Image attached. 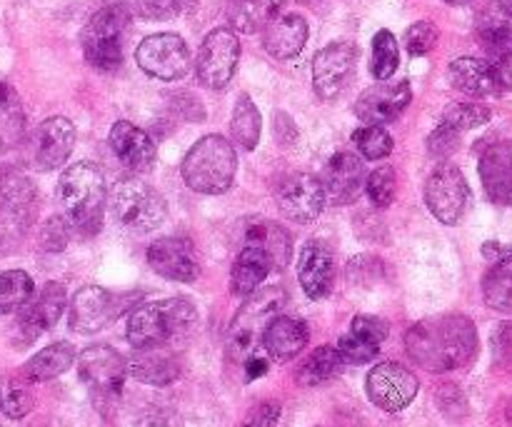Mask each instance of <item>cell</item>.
Listing matches in <instances>:
<instances>
[{"instance_id":"obj_54","label":"cell","mask_w":512,"mask_h":427,"mask_svg":"<svg viewBox=\"0 0 512 427\" xmlns=\"http://www.w3.org/2000/svg\"><path fill=\"white\" fill-rule=\"evenodd\" d=\"M445 3H450V5H463V3H468V0H445Z\"/></svg>"},{"instance_id":"obj_9","label":"cell","mask_w":512,"mask_h":427,"mask_svg":"<svg viewBox=\"0 0 512 427\" xmlns=\"http://www.w3.org/2000/svg\"><path fill=\"white\" fill-rule=\"evenodd\" d=\"M78 375L90 393L98 398L113 400L123 393L125 375H128V363L118 350L110 345H90L78 355Z\"/></svg>"},{"instance_id":"obj_23","label":"cell","mask_w":512,"mask_h":427,"mask_svg":"<svg viewBox=\"0 0 512 427\" xmlns=\"http://www.w3.org/2000/svg\"><path fill=\"white\" fill-rule=\"evenodd\" d=\"M65 310V288L60 283H48L38 293V298H30L20 308L18 330L25 335V340L38 338L40 333L53 328Z\"/></svg>"},{"instance_id":"obj_8","label":"cell","mask_w":512,"mask_h":427,"mask_svg":"<svg viewBox=\"0 0 512 427\" xmlns=\"http://www.w3.org/2000/svg\"><path fill=\"white\" fill-rule=\"evenodd\" d=\"M425 203L443 225L460 223L470 205V188L465 175L450 163L438 165L425 183Z\"/></svg>"},{"instance_id":"obj_49","label":"cell","mask_w":512,"mask_h":427,"mask_svg":"<svg viewBox=\"0 0 512 427\" xmlns=\"http://www.w3.org/2000/svg\"><path fill=\"white\" fill-rule=\"evenodd\" d=\"M280 418V405L278 403H263L245 418L243 427H275Z\"/></svg>"},{"instance_id":"obj_50","label":"cell","mask_w":512,"mask_h":427,"mask_svg":"<svg viewBox=\"0 0 512 427\" xmlns=\"http://www.w3.org/2000/svg\"><path fill=\"white\" fill-rule=\"evenodd\" d=\"M493 348L500 363L512 365V323H505L503 328L498 330V335H495L493 340Z\"/></svg>"},{"instance_id":"obj_45","label":"cell","mask_w":512,"mask_h":427,"mask_svg":"<svg viewBox=\"0 0 512 427\" xmlns=\"http://www.w3.org/2000/svg\"><path fill=\"white\" fill-rule=\"evenodd\" d=\"M435 43H438V28L428 20L410 25L408 33H405V48L410 55H428L435 48Z\"/></svg>"},{"instance_id":"obj_4","label":"cell","mask_w":512,"mask_h":427,"mask_svg":"<svg viewBox=\"0 0 512 427\" xmlns=\"http://www.w3.org/2000/svg\"><path fill=\"white\" fill-rule=\"evenodd\" d=\"M238 170L235 148L223 135H205L183 160V180L190 190L203 195L228 193Z\"/></svg>"},{"instance_id":"obj_46","label":"cell","mask_w":512,"mask_h":427,"mask_svg":"<svg viewBox=\"0 0 512 427\" xmlns=\"http://www.w3.org/2000/svg\"><path fill=\"white\" fill-rule=\"evenodd\" d=\"M68 240H70V228L68 223H65V218H50L48 223H45L43 233H40V245H43L45 250H50V253L63 250L65 245H68Z\"/></svg>"},{"instance_id":"obj_48","label":"cell","mask_w":512,"mask_h":427,"mask_svg":"<svg viewBox=\"0 0 512 427\" xmlns=\"http://www.w3.org/2000/svg\"><path fill=\"white\" fill-rule=\"evenodd\" d=\"M458 138L460 133H455V130H450L448 125L440 123L438 128H435V133L428 138V150L433 155H438V158H445V155H450L455 148H458Z\"/></svg>"},{"instance_id":"obj_3","label":"cell","mask_w":512,"mask_h":427,"mask_svg":"<svg viewBox=\"0 0 512 427\" xmlns=\"http://www.w3.org/2000/svg\"><path fill=\"white\" fill-rule=\"evenodd\" d=\"M105 178L98 165L75 163L60 175L58 200L65 208L70 225L85 235L100 233L105 213Z\"/></svg>"},{"instance_id":"obj_12","label":"cell","mask_w":512,"mask_h":427,"mask_svg":"<svg viewBox=\"0 0 512 427\" xmlns=\"http://www.w3.org/2000/svg\"><path fill=\"white\" fill-rule=\"evenodd\" d=\"M368 398L385 413H400L408 408L418 395L420 383L408 368L398 363L375 365L368 373Z\"/></svg>"},{"instance_id":"obj_21","label":"cell","mask_w":512,"mask_h":427,"mask_svg":"<svg viewBox=\"0 0 512 427\" xmlns=\"http://www.w3.org/2000/svg\"><path fill=\"white\" fill-rule=\"evenodd\" d=\"M148 263L163 278L175 283H195L200 265L195 260L190 243L178 238H160L148 248Z\"/></svg>"},{"instance_id":"obj_20","label":"cell","mask_w":512,"mask_h":427,"mask_svg":"<svg viewBox=\"0 0 512 427\" xmlns=\"http://www.w3.org/2000/svg\"><path fill=\"white\" fill-rule=\"evenodd\" d=\"M110 150L130 173H148L155 165V143L145 130L135 128L128 120H118L108 135Z\"/></svg>"},{"instance_id":"obj_47","label":"cell","mask_w":512,"mask_h":427,"mask_svg":"<svg viewBox=\"0 0 512 427\" xmlns=\"http://www.w3.org/2000/svg\"><path fill=\"white\" fill-rule=\"evenodd\" d=\"M138 15L145 20H170L180 13L175 0H138Z\"/></svg>"},{"instance_id":"obj_2","label":"cell","mask_w":512,"mask_h":427,"mask_svg":"<svg viewBox=\"0 0 512 427\" xmlns=\"http://www.w3.org/2000/svg\"><path fill=\"white\" fill-rule=\"evenodd\" d=\"M198 323V310L185 298L160 300V303L140 305L128 318V343L135 350L170 348L193 333Z\"/></svg>"},{"instance_id":"obj_55","label":"cell","mask_w":512,"mask_h":427,"mask_svg":"<svg viewBox=\"0 0 512 427\" xmlns=\"http://www.w3.org/2000/svg\"><path fill=\"white\" fill-rule=\"evenodd\" d=\"M508 205H512V190H510V203Z\"/></svg>"},{"instance_id":"obj_34","label":"cell","mask_w":512,"mask_h":427,"mask_svg":"<svg viewBox=\"0 0 512 427\" xmlns=\"http://www.w3.org/2000/svg\"><path fill=\"white\" fill-rule=\"evenodd\" d=\"M283 3L285 0H230L228 18L240 33H255L275 18Z\"/></svg>"},{"instance_id":"obj_15","label":"cell","mask_w":512,"mask_h":427,"mask_svg":"<svg viewBox=\"0 0 512 427\" xmlns=\"http://www.w3.org/2000/svg\"><path fill=\"white\" fill-rule=\"evenodd\" d=\"M120 315V298L100 285H85L70 303V328L80 335H93L103 330L110 320Z\"/></svg>"},{"instance_id":"obj_36","label":"cell","mask_w":512,"mask_h":427,"mask_svg":"<svg viewBox=\"0 0 512 427\" xmlns=\"http://www.w3.org/2000/svg\"><path fill=\"white\" fill-rule=\"evenodd\" d=\"M23 130L25 113L18 93L13 90V85L0 80V150L18 143L23 138Z\"/></svg>"},{"instance_id":"obj_51","label":"cell","mask_w":512,"mask_h":427,"mask_svg":"<svg viewBox=\"0 0 512 427\" xmlns=\"http://www.w3.org/2000/svg\"><path fill=\"white\" fill-rule=\"evenodd\" d=\"M268 373V360L258 358V355H250L245 360V380H258Z\"/></svg>"},{"instance_id":"obj_39","label":"cell","mask_w":512,"mask_h":427,"mask_svg":"<svg viewBox=\"0 0 512 427\" xmlns=\"http://www.w3.org/2000/svg\"><path fill=\"white\" fill-rule=\"evenodd\" d=\"M33 393L28 388V380H20L15 375H0V410L8 418L20 420L33 410Z\"/></svg>"},{"instance_id":"obj_30","label":"cell","mask_w":512,"mask_h":427,"mask_svg":"<svg viewBox=\"0 0 512 427\" xmlns=\"http://www.w3.org/2000/svg\"><path fill=\"white\" fill-rule=\"evenodd\" d=\"M128 373L133 375L138 383L165 388V385L178 380L180 365L178 360L168 353V348H145L135 350V355L128 363Z\"/></svg>"},{"instance_id":"obj_22","label":"cell","mask_w":512,"mask_h":427,"mask_svg":"<svg viewBox=\"0 0 512 427\" xmlns=\"http://www.w3.org/2000/svg\"><path fill=\"white\" fill-rule=\"evenodd\" d=\"M388 338V323L373 315H358L350 323L348 333L340 338L338 353L343 355L345 363L350 365H365L375 360L380 345Z\"/></svg>"},{"instance_id":"obj_43","label":"cell","mask_w":512,"mask_h":427,"mask_svg":"<svg viewBox=\"0 0 512 427\" xmlns=\"http://www.w3.org/2000/svg\"><path fill=\"white\" fill-rule=\"evenodd\" d=\"M490 53V63H493L495 73H498L500 85L512 90V30L505 28L488 43H483Z\"/></svg>"},{"instance_id":"obj_28","label":"cell","mask_w":512,"mask_h":427,"mask_svg":"<svg viewBox=\"0 0 512 427\" xmlns=\"http://www.w3.org/2000/svg\"><path fill=\"white\" fill-rule=\"evenodd\" d=\"M450 80L458 90L473 98H490V95H500L503 85H500L498 73H495L493 63L483 58H458L450 63Z\"/></svg>"},{"instance_id":"obj_6","label":"cell","mask_w":512,"mask_h":427,"mask_svg":"<svg viewBox=\"0 0 512 427\" xmlns=\"http://www.w3.org/2000/svg\"><path fill=\"white\" fill-rule=\"evenodd\" d=\"M110 213L120 228L130 233H150L165 220V203L140 180H123L110 193Z\"/></svg>"},{"instance_id":"obj_24","label":"cell","mask_w":512,"mask_h":427,"mask_svg":"<svg viewBox=\"0 0 512 427\" xmlns=\"http://www.w3.org/2000/svg\"><path fill=\"white\" fill-rule=\"evenodd\" d=\"M480 180L493 203L508 205L512 190V143H493L480 158Z\"/></svg>"},{"instance_id":"obj_27","label":"cell","mask_w":512,"mask_h":427,"mask_svg":"<svg viewBox=\"0 0 512 427\" xmlns=\"http://www.w3.org/2000/svg\"><path fill=\"white\" fill-rule=\"evenodd\" d=\"M35 190L28 178H23L15 170H3L0 173V218L5 225H20L28 228L33 218Z\"/></svg>"},{"instance_id":"obj_32","label":"cell","mask_w":512,"mask_h":427,"mask_svg":"<svg viewBox=\"0 0 512 427\" xmlns=\"http://www.w3.org/2000/svg\"><path fill=\"white\" fill-rule=\"evenodd\" d=\"M273 270L268 255H263L255 248H240L238 258L233 263L230 273V288L235 295H253L260 288L268 273Z\"/></svg>"},{"instance_id":"obj_38","label":"cell","mask_w":512,"mask_h":427,"mask_svg":"<svg viewBox=\"0 0 512 427\" xmlns=\"http://www.w3.org/2000/svg\"><path fill=\"white\" fill-rule=\"evenodd\" d=\"M260 125L263 123H260V113L255 103L248 95H240L238 105L233 110V123H230L235 143L245 150H253L260 140Z\"/></svg>"},{"instance_id":"obj_11","label":"cell","mask_w":512,"mask_h":427,"mask_svg":"<svg viewBox=\"0 0 512 427\" xmlns=\"http://www.w3.org/2000/svg\"><path fill=\"white\" fill-rule=\"evenodd\" d=\"M135 60L148 75L158 80H178L190 70V50L175 33H158L145 38L135 50Z\"/></svg>"},{"instance_id":"obj_44","label":"cell","mask_w":512,"mask_h":427,"mask_svg":"<svg viewBox=\"0 0 512 427\" xmlns=\"http://www.w3.org/2000/svg\"><path fill=\"white\" fill-rule=\"evenodd\" d=\"M365 190H368L370 200L378 208H388L395 200V190H398V180H395V170L383 165V168H375L373 173L365 178Z\"/></svg>"},{"instance_id":"obj_16","label":"cell","mask_w":512,"mask_h":427,"mask_svg":"<svg viewBox=\"0 0 512 427\" xmlns=\"http://www.w3.org/2000/svg\"><path fill=\"white\" fill-rule=\"evenodd\" d=\"M75 148V128L68 118L43 120L30 140V158L38 170H55L65 165Z\"/></svg>"},{"instance_id":"obj_14","label":"cell","mask_w":512,"mask_h":427,"mask_svg":"<svg viewBox=\"0 0 512 427\" xmlns=\"http://www.w3.org/2000/svg\"><path fill=\"white\" fill-rule=\"evenodd\" d=\"M358 63V48L353 43H330L313 60L315 93L323 100L338 98L353 78Z\"/></svg>"},{"instance_id":"obj_10","label":"cell","mask_w":512,"mask_h":427,"mask_svg":"<svg viewBox=\"0 0 512 427\" xmlns=\"http://www.w3.org/2000/svg\"><path fill=\"white\" fill-rule=\"evenodd\" d=\"M238 60V35L228 28H218L213 33H208V38L200 45L198 60H195V73H198V80L205 88L220 90L233 80Z\"/></svg>"},{"instance_id":"obj_37","label":"cell","mask_w":512,"mask_h":427,"mask_svg":"<svg viewBox=\"0 0 512 427\" xmlns=\"http://www.w3.org/2000/svg\"><path fill=\"white\" fill-rule=\"evenodd\" d=\"M35 293V285L23 270H8L0 273V315L18 313Z\"/></svg>"},{"instance_id":"obj_25","label":"cell","mask_w":512,"mask_h":427,"mask_svg":"<svg viewBox=\"0 0 512 427\" xmlns=\"http://www.w3.org/2000/svg\"><path fill=\"white\" fill-rule=\"evenodd\" d=\"M240 240H243V248H255L268 255L273 268H285L290 263V250H293L290 248V235L273 220L255 218L243 223Z\"/></svg>"},{"instance_id":"obj_53","label":"cell","mask_w":512,"mask_h":427,"mask_svg":"<svg viewBox=\"0 0 512 427\" xmlns=\"http://www.w3.org/2000/svg\"><path fill=\"white\" fill-rule=\"evenodd\" d=\"M505 13H508L510 18H512V0H508V3H505Z\"/></svg>"},{"instance_id":"obj_13","label":"cell","mask_w":512,"mask_h":427,"mask_svg":"<svg viewBox=\"0 0 512 427\" xmlns=\"http://www.w3.org/2000/svg\"><path fill=\"white\" fill-rule=\"evenodd\" d=\"M275 198L285 218L300 225L315 223L325 208L323 183L308 173H293L280 180Z\"/></svg>"},{"instance_id":"obj_35","label":"cell","mask_w":512,"mask_h":427,"mask_svg":"<svg viewBox=\"0 0 512 427\" xmlns=\"http://www.w3.org/2000/svg\"><path fill=\"white\" fill-rule=\"evenodd\" d=\"M483 295L490 308L512 310V248L493 260V268L483 278Z\"/></svg>"},{"instance_id":"obj_26","label":"cell","mask_w":512,"mask_h":427,"mask_svg":"<svg viewBox=\"0 0 512 427\" xmlns=\"http://www.w3.org/2000/svg\"><path fill=\"white\" fill-rule=\"evenodd\" d=\"M308 43V23L303 15L285 13L270 20L263 28V45L273 58H295Z\"/></svg>"},{"instance_id":"obj_52","label":"cell","mask_w":512,"mask_h":427,"mask_svg":"<svg viewBox=\"0 0 512 427\" xmlns=\"http://www.w3.org/2000/svg\"><path fill=\"white\" fill-rule=\"evenodd\" d=\"M175 3H178L180 13H183V10H190V8H193V5L198 3V0H175Z\"/></svg>"},{"instance_id":"obj_29","label":"cell","mask_w":512,"mask_h":427,"mask_svg":"<svg viewBox=\"0 0 512 427\" xmlns=\"http://www.w3.org/2000/svg\"><path fill=\"white\" fill-rule=\"evenodd\" d=\"M260 343L275 360H293L308 345V325L298 318L280 315V318L270 320Z\"/></svg>"},{"instance_id":"obj_5","label":"cell","mask_w":512,"mask_h":427,"mask_svg":"<svg viewBox=\"0 0 512 427\" xmlns=\"http://www.w3.org/2000/svg\"><path fill=\"white\" fill-rule=\"evenodd\" d=\"M285 295L283 288H263L255 290L250 295L248 303L240 308V313L233 318V325L228 330V355L233 360H248L250 355L258 348L260 338H263L265 328L270 320L278 318L280 310L285 308Z\"/></svg>"},{"instance_id":"obj_40","label":"cell","mask_w":512,"mask_h":427,"mask_svg":"<svg viewBox=\"0 0 512 427\" xmlns=\"http://www.w3.org/2000/svg\"><path fill=\"white\" fill-rule=\"evenodd\" d=\"M398 63V40H395V35L390 30H380L373 38V65H370V70H373V75L378 80H388L398 70Z\"/></svg>"},{"instance_id":"obj_7","label":"cell","mask_w":512,"mask_h":427,"mask_svg":"<svg viewBox=\"0 0 512 427\" xmlns=\"http://www.w3.org/2000/svg\"><path fill=\"white\" fill-rule=\"evenodd\" d=\"M128 13L120 5L100 8L83 30L85 58L98 70H115L123 60V35Z\"/></svg>"},{"instance_id":"obj_1","label":"cell","mask_w":512,"mask_h":427,"mask_svg":"<svg viewBox=\"0 0 512 427\" xmlns=\"http://www.w3.org/2000/svg\"><path fill=\"white\" fill-rule=\"evenodd\" d=\"M405 350L420 368L450 373L475 358L478 330L465 315H435L420 320L405 333Z\"/></svg>"},{"instance_id":"obj_18","label":"cell","mask_w":512,"mask_h":427,"mask_svg":"<svg viewBox=\"0 0 512 427\" xmlns=\"http://www.w3.org/2000/svg\"><path fill=\"white\" fill-rule=\"evenodd\" d=\"M365 165L355 153H338L328 160L323 173L325 200L335 205H350L365 190Z\"/></svg>"},{"instance_id":"obj_19","label":"cell","mask_w":512,"mask_h":427,"mask_svg":"<svg viewBox=\"0 0 512 427\" xmlns=\"http://www.w3.org/2000/svg\"><path fill=\"white\" fill-rule=\"evenodd\" d=\"M298 280L310 300L328 298L335 285V258L320 240H308L298 258Z\"/></svg>"},{"instance_id":"obj_31","label":"cell","mask_w":512,"mask_h":427,"mask_svg":"<svg viewBox=\"0 0 512 427\" xmlns=\"http://www.w3.org/2000/svg\"><path fill=\"white\" fill-rule=\"evenodd\" d=\"M75 363V350L70 343H55L43 348L40 353H35L33 358L25 363L23 378L28 383H45V380H53L58 375H63L65 370L73 368Z\"/></svg>"},{"instance_id":"obj_42","label":"cell","mask_w":512,"mask_h":427,"mask_svg":"<svg viewBox=\"0 0 512 427\" xmlns=\"http://www.w3.org/2000/svg\"><path fill=\"white\" fill-rule=\"evenodd\" d=\"M355 148L368 160H383L393 153V138L380 125H363L353 133Z\"/></svg>"},{"instance_id":"obj_41","label":"cell","mask_w":512,"mask_h":427,"mask_svg":"<svg viewBox=\"0 0 512 427\" xmlns=\"http://www.w3.org/2000/svg\"><path fill=\"white\" fill-rule=\"evenodd\" d=\"M490 118H493V113H490V108H485V105L453 103L443 113L440 123L448 125L450 130H455V133H465V130L480 128V125L488 123Z\"/></svg>"},{"instance_id":"obj_33","label":"cell","mask_w":512,"mask_h":427,"mask_svg":"<svg viewBox=\"0 0 512 427\" xmlns=\"http://www.w3.org/2000/svg\"><path fill=\"white\" fill-rule=\"evenodd\" d=\"M345 360L343 355L338 353L335 345H323L315 353H310L308 358L300 363L298 373H295V380H298L303 388H315V385H323L328 380H333L335 375H340Z\"/></svg>"},{"instance_id":"obj_17","label":"cell","mask_w":512,"mask_h":427,"mask_svg":"<svg viewBox=\"0 0 512 427\" xmlns=\"http://www.w3.org/2000/svg\"><path fill=\"white\" fill-rule=\"evenodd\" d=\"M413 100V90H410L408 80L400 83H383L373 85L365 90L355 103V115L363 120L365 125H385L393 123L400 113L410 105Z\"/></svg>"}]
</instances>
